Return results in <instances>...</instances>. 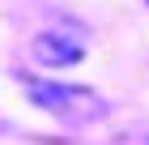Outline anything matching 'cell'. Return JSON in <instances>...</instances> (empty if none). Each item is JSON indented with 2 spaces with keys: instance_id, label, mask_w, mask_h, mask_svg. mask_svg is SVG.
<instances>
[{
  "instance_id": "cell-1",
  "label": "cell",
  "mask_w": 149,
  "mask_h": 145,
  "mask_svg": "<svg viewBox=\"0 0 149 145\" xmlns=\"http://www.w3.org/2000/svg\"><path fill=\"white\" fill-rule=\"evenodd\" d=\"M26 94H30L34 107L60 115V120H98V115H107V102L85 85H60V81L26 77Z\"/></svg>"
},
{
  "instance_id": "cell-2",
  "label": "cell",
  "mask_w": 149,
  "mask_h": 145,
  "mask_svg": "<svg viewBox=\"0 0 149 145\" xmlns=\"http://www.w3.org/2000/svg\"><path fill=\"white\" fill-rule=\"evenodd\" d=\"M30 51H34L38 64L47 68H68V64H81L85 56V39L77 30H38L30 39Z\"/></svg>"
}]
</instances>
